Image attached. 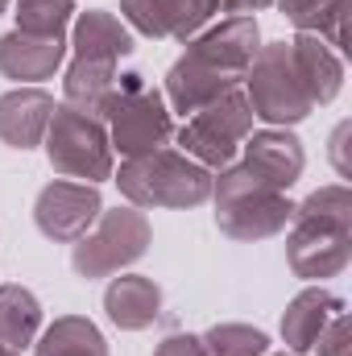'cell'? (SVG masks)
I'll return each mask as SVG.
<instances>
[{
    "mask_svg": "<svg viewBox=\"0 0 352 356\" xmlns=\"http://www.w3.org/2000/svg\"><path fill=\"white\" fill-rule=\"evenodd\" d=\"M166 294L150 273H116L104 290V311L120 332H145L162 319Z\"/></svg>",
    "mask_w": 352,
    "mask_h": 356,
    "instance_id": "9a60e30c",
    "label": "cell"
},
{
    "mask_svg": "<svg viewBox=\"0 0 352 356\" xmlns=\"http://www.w3.org/2000/svg\"><path fill=\"white\" fill-rule=\"evenodd\" d=\"M54 116V95L42 88H13L0 95V145L8 149H38L46 141Z\"/></svg>",
    "mask_w": 352,
    "mask_h": 356,
    "instance_id": "2e32d148",
    "label": "cell"
},
{
    "mask_svg": "<svg viewBox=\"0 0 352 356\" xmlns=\"http://www.w3.org/2000/svg\"><path fill=\"white\" fill-rule=\"evenodd\" d=\"M211 203H216V228L228 241H241V245L282 236L290 228V220H294L290 195L262 186L241 162L216 170V178H211Z\"/></svg>",
    "mask_w": 352,
    "mask_h": 356,
    "instance_id": "8992f818",
    "label": "cell"
},
{
    "mask_svg": "<svg viewBox=\"0 0 352 356\" xmlns=\"http://www.w3.org/2000/svg\"><path fill=\"white\" fill-rule=\"evenodd\" d=\"M349 340H352L349 311H336V315L328 319V327L319 332V340H315V348H311V353H319V356H349Z\"/></svg>",
    "mask_w": 352,
    "mask_h": 356,
    "instance_id": "cb8c5ba5",
    "label": "cell"
},
{
    "mask_svg": "<svg viewBox=\"0 0 352 356\" xmlns=\"http://www.w3.org/2000/svg\"><path fill=\"white\" fill-rule=\"evenodd\" d=\"M273 8L298 33L323 38L336 54L349 50V0H273Z\"/></svg>",
    "mask_w": 352,
    "mask_h": 356,
    "instance_id": "d6986e66",
    "label": "cell"
},
{
    "mask_svg": "<svg viewBox=\"0 0 352 356\" xmlns=\"http://www.w3.org/2000/svg\"><path fill=\"white\" fill-rule=\"evenodd\" d=\"M241 91H245L253 116L265 120L269 129H294L315 112V99L294 67L290 42H262L257 58L245 71Z\"/></svg>",
    "mask_w": 352,
    "mask_h": 356,
    "instance_id": "52a82bcc",
    "label": "cell"
},
{
    "mask_svg": "<svg viewBox=\"0 0 352 356\" xmlns=\"http://www.w3.org/2000/svg\"><path fill=\"white\" fill-rule=\"evenodd\" d=\"M46 158L50 170L58 178H75V182H108L116 170V154L108 141L104 120H95L91 112H79L71 104H54L50 129H46Z\"/></svg>",
    "mask_w": 352,
    "mask_h": 356,
    "instance_id": "9c48e42d",
    "label": "cell"
},
{
    "mask_svg": "<svg viewBox=\"0 0 352 356\" xmlns=\"http://www.w3.org/2000/svg\"><path fill=\"white\" fill-rule=\"evenodd\" d=\"M186 50L178 54L166 71V104L182 120L195 116L199 108L224 99L228 91H241L249 63L262 50V25L257 17H220L216 25L199 29Z\"/></svg>",
    "mask_w": 352,
    "mask_h": 356,
    "instance_id": "6da1fadb",
    "label": "cell"
},
{
    "mask_svg": "<svg viewBox=\"0 0 352 356\" xmlns=\"http://www.w3.org/2000/svg\"><path fill=\"white\" fill-rule=\"evenodd\" d=\"M8 8H13V0H0V17H4V13H8Z\"/></svg>",
    "mask_w": 352,
    "mask_h": 356,
    "instance_id": "83f0119b",
    "label": "cell"
},
{
    "mask_svg": "<svg viewBox=\"0 0 352 356\" xmlns=\"http://www.w3.org/2000/svg\"><path fill=\"white\" fill-rule=\"evenodd\" d=\"M154 356H207L203 353V344H199V336H191V332H175V336H166Z\"/></svg>",
    "mask_w": 352,
    "mask_h": 356,
    "instance_id": "d4e9b609",
    "label": "cell"
},
{
    "mask_svg": "<svg viewBox=\"0 0 352 356\" xmlns=\"http://www.w3.org/2000/svg\"><path fill=\"white\" fill-rule=\"evenodd\" d=\"M99 211H104L99 186L75 182V178H54L33 199V224L54 245H75L79 236H88Z\"/></svg>",
    "mask_w": 352,
    "mask_h": 356,
    "instance_id": "8fae6325",
    "label": "cell"
},
{
    "mask_svg": "<svg viewBox=\"0 0 352 356\" xmlns=\"http://www.w3.org/2000/svg\"><path fill=\"white\" fill-rule=\"evenodd\" d=\"M207 356H265L269 353V336L262 327L249 323H216L199 336Z\"/></svg>",
    "mask_w": 352,
    "mask_h": 356,
    "instance_id": "603a6c76",
    "label": "cell"
},
{
    "mask_svg": "<svg viewBox=\"0 0 352 356\" xmlns=\"http://www.w3.org/2000/svg\"><path fill=\"white\" fill-rule=\"evenodd\" d=\"M42 332V302L33 290H25L21 282H4L0 286V344L13 353H25Z\"/></svg>",
    "mask_w": 352,
    "mask_h": 356,
    "instance_id": "ffe728a7",
    "label": "cell"
},
{
    "mask_svg": "<svg viewBox=\"0 0 352 356\" xmlns=\"http://www.w3.org/2000/svg\"><path fill=\"white\" fill-rule=\"evenodd\" d=\"M211 178H216L211 170H203L199 162H191L178 149H154L141 158H120V170H112V182L120 186L125 203L141 207V211L203 207L211 199Z\"/></svg>",
    "mask_w": 352,
    "mask_h": 356,
    "instance_id": "277c9868",
    "label": "cell"
},
{
    "mask_svg": "<svg viewBox=\"0 0 352 356\" xmlns=\"http://www.w3.org/2000/svg\"><path fill=\"white\" fill-rule=\"evenodd\" d=\"M211 17V0H120V21L154 42H191Z\"/></svg>",
    "mask_w": 352,
    "mask_h": 356,
    "instance_id": "7c38bea8",
    "label": "cell"
},
{
    "mask_svg": "<svg viewBox=\"0 0 352 356\" xmlns=\"http://www.w3.org/2000/svg\"><path fill=\"white\" fill-rule=\"evenodd\" d=\"M253 108L245 99V91H228L224 99L199 108L195 116H186L175 129L178 154H186L191 162H199L203 170H224L241 158L245 137L253 133Z\"/></svg>",
    "mask_w": 352,
    "mask_h": 356,
    "instance_id": "30bf717a",
    "label": "cell"
},
{
    "mask_svg": "<svg viewBox=\"0 0 352 356\" xmlns=\"http://www.w3.org/2000/svg\"><path fill=\"white\" fill-rule=\"evenodd\" d=\"M99 120L108 129L112 154H120V158H141V154L166 149L175 141V112H170L166 95L137 71L116 75V88L104 99Z\"/></svg>",
    "mask_w": 352,
    "mask_h": 356,
    "instance_id": "5b68a950",
    "label": "cell"
},
{
    "mask_svg": "<svg viewBox=\"0 0 352 356\" xmlns=\"http://www.w3.org/2000/svg\"><path fill=\"white\" fill-rule=\"evenodd\" d=\"M67 46H71V63L63 75V104L91 112L99 120L104 99L116 88L120 63L133 58V50H137V38L116 13L88 8V13H75Z\"/></svg>",
    "mask_w": 352,
    "mask_h": 356,
    "instance_id": "3957f363",
    "label": "cell"
},
{
    "mask_svg": "<svg viewBox=\"0 0 352 356\" xmlns=\"http://www.w3.org/2000/svg\"><path fill=\"white\" fill-rule=\"evenodd\" d=\"M336 311H344V298L340 294H332L328 286H307V290H298L290 302H286V311H282V340H286V353L290 356H303L315 348V340H319V332L328 327V319L336 315Z\"/></svg>",
    "mask_w": 352,
    "mask_h": 356,
    "instance_id": "e0dca14e",
    "label": "cell"
},
{
    "mask_svg": "<svg viewBox=\"0 0 352 356\" xmlns=\"http://www.w3.org/2000/svg\"><path fill=\"white\" fill-rule=\"evenodd\" d=\"M67 54H71L67 38L8 29L0 38V75L13 79L17 88H38V83H46V79L58 75V67L67 63Z\"/></svg>",
    "mask_w": 352,
    "mask_h": 356,
    "instance_id": "5bb4252c",
    "label": "cell"
},
{
    "mask_svg": "<svg viewBox=\"0 0 352 356\" xmlns=\"http://www.w3.org/2000/svg\"><path fill=\"white\" fill-rule=\"evenodd\" d=\"M79 0H13V17H17V29L25 33H54V38H67L71 21H75V8Z\"/></svg>",
    "mask_w": 352,
    "mask_h": 356,
    "instance_id": "7402d4cb",
    "label": "cell"
},
{
    "mask_svg": "<svg viewBox=\"0 0 352 356\" xmlns=\"http://www.w3.org/2000/svg\"><path fill=\"white\" fill-rule=\"evenodd\" d=\"M352 261V191L328 182L294 203L286 228V266L303 282H323L344 273Z\"/></svg>",
    "mask_w": 352,
    "mask_h": 356,
    "instance_id": "7a4b0ae2",
    "label": "cell"
},
{
    "mask_svg": "<svg viewBox=\"0 0 352 356\" xmlns=\"http://www.w3.org/2000/svg\"><path fill=\"white\" fill-rule=\"evenodd\" d=\"M249 175L257 178L269 191H290L298 178H303V166H307V154H303V141L290 133V129H253L241 145V158H237Z\"/></svg>",
    "mask_w": 352,
    "mask_h": 356,
    "instance_id": "4fadbf2b",
    "label": "cell"
},
{
    "mask_svg": "<svg viewBox=\"0 0 352 356\" xmlns=\"http://www.w3.org/2000/svg\"><path fill=\"white\" fill-rule=\"evenodd\" d=\"M262 8H273V0H211L216 17H253Z\"/></svg>",
    "mask_w": 352,
    "mask_h": 356,
    "instance_id": "484cf974",
    "label": "cell"
},
{
    "mask_svg": "<svg viewBox=\"0 0 352 356\" xmlns=\"http://www.w3.org/2000/svg\"><path fill=\"white\" fill-rule=\"evenodd\" d=\"M38 356H108L104 332L91 323L88 315H58L50 327L38 332L33 340Z\"/></svg>",
    "mask_w": 352,
    "mask_h": 356,
    "instance_id": "44dd1931",
    "label": "cell"
},
{
    "mask_svg": "<svg viewBox=\"0 0 352 356\" xmlns=\"http://www.w3.org/2000/svg\"><path fill=\"white\" fill-rule=\"evenodd\" d=\"M344 141H349V120H344V124H336V133H332V162H336L340 178H349V162H344Z\"/></svg>",
    "mask_w": 352,
    "mask_h": 356,
    "instance_id": "4316f807",
    "label": "cell"
},
{
    "mask_svg": "<svg viewBox=\"0 0 352 356\" xmlns=\"http://www.w3.org/2000/svg\"><path fill=\"white\" fill-rule=\"evenodd\" d=\"M290 54H294V67H298L307 91H311L315 108H323V104H332L340 95V88H344V54H336L315 33H294Z\"/></svg>",
    "mask_w": 352,
    "mask_h": 356,
    "instance_id": "ac0fdd59",
    "label": "cell"
},
{
    "mask_svg": "<svg viewBox=\"0 0 352 356\" xmlns=\"http://www.w3.org/2000/svg\"><path fill=\"white\" fill-rule=\"evenodd\" d=\"M265 356H290V353H265Z\"/></svg>",
    "mask_w": 352,
    "mask_h": 356,
    "instance_id": "f546056e",
    "label": "cell"
},
{
    "mask_svg": "<svg viewBox=\"0 0 352 356\" xmlns=\"http://www.w3.org/2000/svg\"><path fill=\"white\" fill-rule=\"evenodd\" d=\"M154 245V228L145 220L141 207H104L99 220L91 224L88 236L75 241L71 249V269L83 282H99V277H116L129 266H137Z\"/></svg>",
    "mask_w": 352,
    "mask_h": 356,
    "instance_id": "ba28073f",
    "label": "cell"
},
{
    "mask_svg": "<svg viewBox=\"0 0 352 356\" xmlns=\"http://www.w3.org/2000/svg\"><path fill=\"white\" fill-rule=\"evenodd\" d=\"M0 356H21V353H13V348H4V344H0Z\"/></svg>",
    "mask_w": 352,
    "mask_h": 356,
    "instance_id": "f1b7e54d",
    "label": "cell"
}]
</instances>
